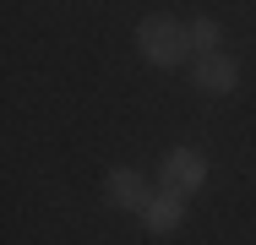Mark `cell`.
<instances>
[{"instance_id": "cell-5", "label": "cell", "mask_w": 256, "mask_h": 245, "mask_svg": "<svg viewBox=\"0 0 256 245\" xmlns=\"http://www.w3.org/2000/svg\"><path fill=\"white\" fill-rule=\"evenodd\" d=\"M180 218H186V196H180V191H153V202L142 207L148 234H174V229H180Z\"/></svg>"}, {"instance_id": "cell-3", "label": "cell", "mask_w": 256, "mask_h": 245, "mask_svg": "<svg viewBox=\"0 0 256 245\" xmlns=\"http://www.w3.org/2000/svg\"><path fill=\"white\" fill-rule=\"evenodd\" d=\"M104 196H109V207H120V212H142L153 191H148V180L136 174V169H109V180H104Z\"/></svg>"}, {"instance_id": "cell-2", "label": "cell", "mask_w": 256, "mask_h": 245, "mask_svg": "<svg viewBox=\"0 0 256 245\" xmlns=\"http://www.w3.org/2000/svg\"><path fill=\"white\" fill-rule=\"evenodd\" d=\"M202 186H207V158L196 147H169L164 152V191L191 196V191H202Z\"/></svg>"}, {"instance_id": "cell-4", "label": "cell", "mask_w": 256, "mask_h": 245, "mask_svg": "<svg viewBox=\"0 0 256 245\" xmlns=\"http://www.w3.org/2000/svg\"><path fill=\"white\" fill-rule=\"evenodd\" d=\"M191 82L202 88V93H234V82H240V66L229 60V54H202L196 60V71H191Z\"/></svg>"}, {"instance_id": "cell-6", "label": "cell", "mask_w": 256, "mask_h": 245, "mask_svg": "<svg viewBox=\"0 0 256 245\" xmlns=\"http://www.w3.org/2000/svg\"><path fill=\"white\" fill-rule=\"evenodd\" d=\"M186 28H191V49H202V54H212L218 38H224V28H218L212 16H196V22H186Z\"/></svg>"}, {"instance_id": "cell-1", "label": "cell", "mask_w": 256, "mask_h": 245, "mask_svg": "<svg viewBox=\"0 0 256 245\" xmlns=\"http://www.w3.org/2000/svg\"><path fill=\"white\" fill-rule=\"evenodd\" d=\"M136 49H142L148 66H164L169 71V66H180L191 54V28L174 22V16H164V11H153V16L136 22Z\"/></svg>"}]
</instances>
